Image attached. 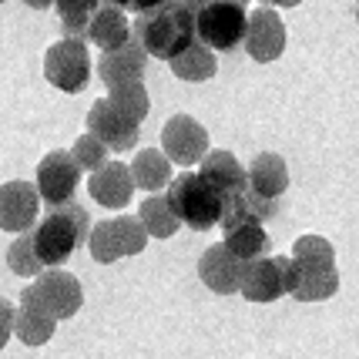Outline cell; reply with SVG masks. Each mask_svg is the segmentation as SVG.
<instances>
[{"label":"cell","mask_w":359,"mask_h":359,"mask_svg":"<svg viewBox=\"0 0 359 359\" xmlns=\"http://www.w3.org/2000/svg\"><path fill=\"white\" fill-rule=\"evenodd\" d=\"M285 296L299 302H323L332 299L339 289V272H336V249L323 235H302L289 255H279Z\"/></svg>","instance_id":"6da1fadb"},{"label":"cell","mask_w":359,"mask_h":359,"mask_svg":"<svg viewBox=\"0 0 359 359\" xmlns=\"http://www.w3.org/2000/svg\"><path fill=\"white\" fill-rule=\"evenodd\" d=\"M131 37L144 47L148 57L172 61L178 50H185L195 41V11L185 0H161L158 7L138 11Z\"/></svg>","instance_id":"7a4b0ae2"},{"label":"cell","mask_w":359,"mask_h":359,"mask_svg":"<svg viewBox=\"0 0 359 359\" xmlns=\"http://www.w3.org/2000/svg\"><path fill=\"white\" fill-rule=\"evenodd\" d=\"M88 232H91V219L74 198L64 205H50V212L31 232L34 252L44 266H64L78 252V245L88 242Z\"/></svg>","instance_id":"3957f363"},{"label":"cell","mask_w":359,"mask_h":359,"mask_svg":"<svg viewBox=\"0 0 359 359\" xmlns=\"http://www.w3.org/2000/svg\"><path fill=\"white\" fill-rule=\"evenodd\" d=\"M165 198L172 205V212L178 215V222H185L188 229H195V232H205V229L219 225L222 195L198 172H185L172 178Z\"/></svg>","instance_id":"277c9868"},{"label":"cell","mask_w":359,"mask_h":359,"mask_svg":"<svg viewBox=\"0 0 359 359\" xmlns=\"http://www.w3.org/2000/svg\"><path fill=\"white\" fill-rule=\"evenodd\" d=\"M20 302L41 309L50 319H71L84 306V289H81V282L71 272L50 269V272H37L34 276V282L20 292Z\"/></svg>","instance_id":"5b68a950"},{"label":"cell","mask_w":359,"mask_h":359,"mask_svg":"<svg viewBox=\"0 0 359 359\" xmlns=\"http://www.w3.org/2000/svg\"><path fill=\"white\" fill-rule=\"evenodd\" d=\"M249 11L235 0H208L195 14V41H202L212 50H235L245 37Z\"/></svg>","instance_id":"8992f818"},{"label":"cell","mask_w":359,"mask_h":359,"mask_svg":"<svg viewBox=\"0 0 359 359\" xmlns=\"http://www.w3.org/2000/svg\"><path fill=\"white\" fill-rule=\"evenodd\" d=\"M144 245H148V232L138 222V215L104 219L88 232V249H91L94 262H101V266H111V262L128 259V255H138V252H144Z\"/></svg>","instance_id":"52a82bcc"},{"label":"cell","mask_w":359,"mask_h":359,"mask_svg":"<svg viewBox=\"0 0 359 359\" xmlns=\"http://www.w3.org/2000/svg\"><path fill=\"white\" fill-rule=\"evenodd\" d=\"M44 78L64 94H81L91 81L88 44L78 37H64L57 44H50L44 54Z\"/></svg>","instance_id":"ba28073f"},{"label":"cell","mask_w":359,"mask_h":359,"mask_svg":"<svg viewBox=\"0 0 359 359\" xmlns=\"http://www.w3.org/2000/svg\"><path fill=\"white\" fill-rule=\"evenodd\" d=\"M78 182H81V168L78 161L71 158V151H50V155L41 158V165H37V195H41V202L50 205H64L74 198V191H78Z\"/></svg>","instance_id":"9c48e42d"},{"label":"cell","mask_w":359,"mask_h":359,"mask_svg":"<svg viewBox=\"0 0 359 359\" xmlns=\"http://www.w3.org/2000/svg\"><path fill=\"white\" fill-rule=\"evenodd\" d=\"M161 151L168 155V161L191 168L208 151V131L191 114H175L172 121L161 128Z\"/></svg>","instance_id":"30bf717a"},{"label":"cell","mask_w":359,"mask_h":359,"mask_svg":"<svg viewBox=\"0 0 359 359\" xmlns=\"http://www.w3.org/2000/svg\"><path fill=\"white\" fill-rule=\"evenodd\" d=\"M242 44L249 50L252 61L269 64V61H279L282 50H285V24L282 17L276 14V7H259L252 11L249 20H245V37Z\"/></svg>","instance_id":"8fae6325"},{"label":"cell","mask_w":359,"mask_h":359,"mask_svg":"<svg viewBox=\"0 0 359 359\" xmlns=\"http://www.w3.org/2000/svg\"><path fill=\"white\" fill-rule=\"evenodd\" d=\"M141 125H135L131 118H125L121 111H114L108 104V97L94 101L88 111V131L101 141L108 151H131L138 144V131Z\"/></svg>","instance_id":"7c38bea8"},{"label":"cell","mask_w":359,"mask_h":359,"mask_svg":"<svg viewBox=\"0 0 359 359\" xmlns=\"http://www.w3.org/2000/svg\"><path fill=\"white\" fill-rule=\"evenodd\" d=\"M41 212V195L27 182H7L0 185V229L4 232H27L37 222Z\"/></svg>","instance_id":"4fadbf2b"},{"label":"cell","mask_w":359,"mask_h":359,"mask_svg":"<svg viewBox=\"0 0 359 359\" xmlns=\"http://www.w3.org/2000/svg\"><path fill=\"white\" fill-rule=\"evenodd\" d=\"M238 292L249 299V302H276L285 296V282H282V262L279 255H259L249 259L242 266L238 276Z\"/></svg>","instance_id":"5bb4252c"},{"label":"cell","mask_w":359,"mask_h":359,"mask_svg":"<svg viewBox=\"0 0 359 359\" xmlns=\"http://www.w3.org/2000/svg\"><path fill=\"white\" fill-rule=\"evenodd\" d=\"M88 191L97 205H104L111 212L125 208L131 202V191H135V178H131V168L125 161H104L101 168L91 172V182H88Z\"/></svg>","instance_id":"9a60e30c"},{"label":"cell","mask_w":359,"mask_h":359,"mask_svg":"<svg viewBox=\"0 0 359 359\" xmlns=\"http://www.w3.org/2000/svg\"><path fill=\"white\" fill-rule=\"evenodd\" d=\"M242 259L232 255V249L219 242V245H212V249L202 252V259H198V279L212 289V292H219V296H232L238 292V276H242Z\"/></svg>","instance_id":"2e32d148"},{"label":"cell","mask_w":359,"mask_h":359,"mask_svg":"<svg viewBox=\"0 0 359 359\" xmlns=\"http://www.w3.org/2000/svg\"><path fill=\"white\" fill-rule=\"evenodd\" d=\"M144 64H148V54H144V47L131 37V41H125L121 47H114V50H101L97 78L104 81L108 88L128 84V81H141L144 78Z\"/></svg>","instance_id":"e0dca14e"},{"label":"cell","mask_w":359,"mask_h":359,"mask_svg":"<svg viewBox=\"0 0 359 359\" xmlns=\"http://www.w3.org/2000/svg\"><path fill=\"white\" fill-rule=\"evenodd\" d=\"M84 41H91L101 50H114V47H121L125 41H131V20H128L125 7H118V4H97L91 20H88Z\"/></svg>","instance_id":"ac0fdd59"},{"label":"cell","mask_w":359,"mask_h":359,"mask_svg":"<svg viewBox=\"0 0 359 359\" xmlns=\"http://www.w3.org/2000/svg\"><path fill=\"white\" fill-rule=\"evenodd\" d=\"M279 212V202L255 195L249 185L232 191V195H222V215L219 225L222 229H232V225H245V222H266Z\"/></svg>","instance_id":"d6986e66"},{"label":"cell","mask_w":359,"mask_h":359,"mask_svg":"<svg viewBox=\"0 0 359 359\" xmlns=\"http://www.w3.org/2000/svg\"><path fill=\"white\" fill-rule=\"evenodd\" d=\"M245 185L255 195L279 202L282 195H285V188H289V168H285V161L279 155L266 151V155L252 158V165L245 168Z\"/></svg>","instance_id":"ffe728a7"},{"label":"cell","mask_w":359,"mask_h":359,"mask_svg":"<svg viewBox=\"0 0 359 359\" xmlns=\"http://www.w3.org/2000/svg\"><path fill=\"white\" fill-rule=\"evenodd\" d=\"M198 165H202L198 175H202L219 195H232L238 188H245V168L238 165V158H235L232 151H205Z\"/></svg>","instance_id":"44dd1931"},{"label":"cell","mask_w":359,"mask_h":359,"mask_svg":"<svg viewBox=\"0 0 359 359\" xmlns=\"http://www.w3.org/2000/svg\"><path fill=\"white\" fill-rule=\"evenodd\" d=\"M168 64H172L175 78L191 81V84L215 78V71H219L215 50H212V47H205L202 41H191V44H188L185 50H178V54H175V57H172Z\"/></svg>","instance_id":"7402d4cb"},{"label":"cell","mask_w":359,"mask_h":359,"mask_svg":"<svg viewBox=\"0 0 359 359\" xmlns=\"http://www.w3.org/2000/svg\"><path fill=\"white\" fill-rule=\"evenodd\" d=\"M131 178H135V188H144V191H161V188L172 182V161L165 151L158 148H144L135 155L131 161Z\"/></svg>","instance_id":"603a6c76"},{"label":"cell","mask_w":359,"mask_h":359,"mask_svg":"<svg viewBox=\"0 0 359 359\" xmlns=\"http://www.w3.org/2000/svg\"><path fill=\"white\" fill-rule=\"evenodd\" d=\"M138 222L144 225L148 238H172L178 232V225H182L165 195H148L138 208Z\"/></svg>","instance_id":"cb8c5ba5"},{"label":"cell","mask_w":359,"mask_h":359,"mask_svg":"<svg viewBox=\"0 0 359 359\" xmlns=\"http://www.w3.org/2000/svg\"><path fill=\"white\" fill-rule=\"evenodd\" d=\"M269 232L262 229V222H245V225H232L225 229V245L232 249V255H238L242 262L259 259L269 252Z\"/></svg>","instance_id":"d4e9b609"},{"label":"cell","mask_w":359,"mask_h":359,"mask_svg":"<svg viewBox=\"0 0 359 359\" xmlns=\"http://www.w3.org/2000/svg\"><path fill=\"white\" fill-rule=\"evenodd\" d=\"M54 329H57V319L44 316L41 309H34V306L20 302L14 309V332L24 346H44L54 336Z\"/></svg>","instance_id":"484cf974"},{"label":"cell","mask_w":359,"mask_h":359,"mask_svg":"<svg viewBox=\"0 0 359 359\" xmlns=\"http://www.w3.org/2000/svg\"><path fill=\"white\" fill-rule=\"evenodd\" d=\"M108 104L114 111H121L125 118H131L135 125H141L151 111V101H148V91L141 81H128V84H114L108 88Z\"/></svg>","instance_id":"4316f807"},{"label":"cell","mask_w":359,"mask_h":359,"mask_svg":"<svg viewBox=\"0 0 359 359\" xmlns=\"http://www.w3.org/2000/svg\"><path fill=\"white\" fill-rule=\"evenodd\" d=\"M97 4H101V0H54V7H57V14H61L64 37H78V41H84L88 20H91Z\"/></svg>","instance_id":"83f0119b"},{"label":"cell","mask_w":359,"mask_h":359,"mask_svg":"<svg viewBox=\"0 0 359 359\" xmlns=\"http://www.w3.org/2000/svg\"><path fill=\"white\" fill-rule=\"evenodd\" d=\"M7 266L14 276H24V279H34L37 272H44V262L37 259V252H34V235L31 229L27 232H20V238H14V245L7 249Z\"/></svg>","instance_id":"f1b7e54d"},{"label":"cell","mask_w":359,"mask_h":359,"mask_svg":"<svg viewBox=\"0 0 359 359\" xmlns=\"http://www.w3.org/2000/svg\"><path fill=\"white\" fill-rule=\"evenodd\" d=\"M71 158L78 161L81 172H94V168H101V165L108 161V148H104V144H101V141H97L91 131H88V135H81V138L74 141Z\"/></svg>","instance_id":"f546056e"},{"label":"cell","mask_w":359,"mask_h":359,"mask_svg":"<svg viewBox=\"0 0 359 359\" xmlns=\"http://www.w3.org/2000/svg\"><path fill=\"white\" fill-rule=\"evenodd\" d=\"M11 332H14V306L7 299H0V349L7 346Z\"/></svg>","instance_id":"4dcf8cb0"},{"label":"cell","mask_w":359,"mask_h":359,"mask_svg":"<svg viewBox=\"0 0 359 359\" xmlns=\"http://www.w3.org/2000/svg\"><path fill=\"white\" fill-rule=\"evenodd\" d=\"M158 4H161V0H121V7H125V11H135V14H138V11H148V7H158Z\"/></svg>","instance_id":"1f68e13d"},{"label":"cell","mask_w":359,"mask_h":359,"mask_svg":"<svg viewBox=\"0 0 359 359\" xmlns=\"http://www.w3.org/2000/svg\"><path fill=\"white\" fill-rule=\"evenodd\" d=\"M266 7H299L302 0H262Z\"/></svg>","instance_id":"d6a6232c"},{"label":"cell","mask_w":359,"mask_h":359,"mask_svg":"<svg viewBox=\"0 0 359 359\" xmlns=\"http://www.w3.org/2000/svg\"><path fill=\"white\" fill-rule=\"evenodd\" d=\"M27 7H34V11H47V7H54V0H24Z\"/></svg>","instance_id":"836d02e7"},{"label":"cell","mask_w":359,"mask_h":359,"mask_svg":"<svg viewBox=\"0 0 359 359\" xmlns=\"http://www.w3.org/2000/svg\"><path fill=\"white\" fill-rule=\"evenodd\" d=\"M104 4H118V7H121V0H104Z\"/></svg>","instance_id":"e575fe53"},{"label":"cell","mask_w":359,"mask_h":359,"mask_svg":"<svg viewBox=\"0 0 359 359\" xmlns=\"http://www.w3.org/2000/svg\"><path fill=\"white\" fill-rule=\"evenodd\" d=\"M356 20H359V0H356Z\"/></svg>","instance_id":"d590c367"},{"label":"cell","mask_w":359,"mask_h":359,"mask_svg":"<svg viewBox=\"0 0 359 359\" xmlns=\"http://www.w3.org/2000/svg\"><path fill=\"white\" fill-rule=\"evenodd\" d=\"M235 4H249V0H235Z\"/></svg>","instance_id":"8d00e7d4"},{"label":"cell","mask_w":359,"mask_h":359,"mask_svg":"<svg viewBox=\"0 0 359 359\" xmlns=\"http://www.w3.org/2000/svg\"><path fill=\"white\" fill-rule=\"evenodd\" d=\"M0 4H4V0H0Z\"/></svg>","instance_id":"74e56055"}]
</instances>
